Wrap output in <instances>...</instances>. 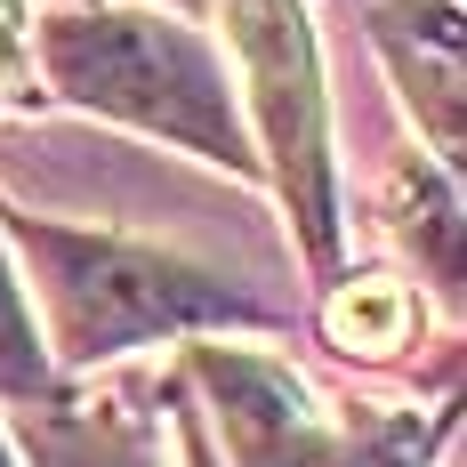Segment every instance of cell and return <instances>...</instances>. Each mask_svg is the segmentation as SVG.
Instances as JSON below:
<instances>
[{"label":"cell","instance_id":"obj_1","mask_svg":"<svg viewBox=\"0 0 467 467\" xmlns=\"http://www.w3.org/2000/svg\"><path fill=\"white\" fill-rule=\"evenodd\" d=\"M41 57L65 97L105 105L138 130H161V138H186L210 161H242L226 81H218L210 48L178 25H153V16H48Z\"/></svg>","mask_w":467,"mask_h":467},{"label":"cell","instance_id":"obj_2","mask_svg":"<svg viewBox=\"0 0 467 467\" xmlns=\"http://www.w3.org/2000/svg\"><path fill=\"white\" fill-rule=\"evenodd\" d=\"M25 250L41 266V298L48 323H57V347L73 363H97L113 347H138L153 330L178 323H250V306L234 298L226 282L186 275L153 250H130V242H97V234H57L25 218Z\"/></svg>","mask_w":467,"mask_h":467},{"label":"cell","instance_id":"obj_3","mask_svg":"<svg viewBox=\"0 0 467 467\" xmlns=\"http://www.w3.org/2000/svg\"><path fill=\"white\" fill-rule=\"evenodd\" d=\"M226 16H234V48L250 65V89H258V121L275 145L290 218L306 234V250L330 258V138H323V73H315L306 16H298V0H226Z\"/></svg>","mask_w":467,"mask_h":467},{"label":"cell","instance_id":"obj_4","mask_svg":"<svg viewBox=\"0 0 467 467\" xmlns=\"http://www.w3.org/2000/svg\"><path fill=\"white\" fill-rule=\"evenodd\" d=\"M193 371L218 395L234 467H330V435L315 420V403H306V387L282 363L234 355V347H202Z\"/></svg>","mask_w":467,"mask_h":467},{"label":"cell","instance_id":"obj_5","mask_svg":"<svg viewBox=\"0 0 467 467\" xmlns=\"http://www.w3.org/2000/svg\"><path fill=\"white\" fill-rule=\"evenodd\" d=\"M330 338L347 355H395L411 338V298L395 282H355V290L330 298Z\"/></svg>","mask_w":467,"mask_h":467},{"label":"cell","instance_id":"obj_6","mask_svg":"<svg viewBox=\"0 0 467 467\" xmlns=\"http://www.w3.org/2000/svg\"><path fill=\"white\" fill-rule=\"evenodd\" d=\"M0 387H8V395H33V387H41L33 323H25V306H16V282H8V266H0Z\"/></svg>","mask_w":467,"mask_h":467},{"label":"cell","instance_id":"obj_7","mask_svg":"<svg viewBox=\"0 0 467 467\" xmlns=\"http://www.w3.org/2000/svg\"><path fill=\"white\" fill-rule=\"evenodd\" d=\"M41 467H130V460H113L105 451V435L97 427H41Z\"/></svg>","mask_w":467,"mask_h":467},{"label":"cell","instance_id":"obj_8","mask_svg":"<svg viewBox=\"0 0 467 467\" xmlns=\"http://www.w3.org/2000/svg\"><path fill=\"white\" fill-rule=\"evenodd\" d=\"M16 48H25V25H16V0H0V81L16 73Z\"/></svg>","mask_w":467,"mask_h":467},{"label":"cell","instance_id":"obj_9","mask_svg":"<svg viewBox=\"0 0 467 467\" xmlns=\"http://www.w3.org/2000/svg\"><path fill=\"white\" fill-rule=\"evenodd\" d=\"M0 467H8V451H0Z\"/></svg>","mask_w":467,"mask_h":467},{"label":"cell","instance_id":"obj_10","mask_svg":"<svg viewBox=\"0 0 467 467\" xmlns=\"http://www.w3.org/2000/svg\"><path fill=\"white\" fill-rule=\"evenodd\" d=\"M193 467H202V451H193Z\"/></svg>","mask_w":467,"mask_h":467}]
</instances>
